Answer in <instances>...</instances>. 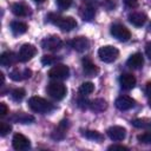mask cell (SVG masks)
Here are the masks:
<instances>
[{
  "mask_svg": "<svg viewBox=\"0 0 151 151\" xmlns=\"http://www.w3.org/2000/svg\"><path fill=\"white\" fill-rule=\"evenodd\" d=\"M28 106L33 112L37 113H48L53 110V105L48 100L38 96H33L28 99Z\"/></svg>",
  "mask_w": 151,
  "mask_h": 151,
  "instance_id": "cell-1",
  "label": "cell"
},
{
  "mask_svg": "<svg viewBox=\"0 0 151 151\" xmlns=\"http://www.w3.org/2000/svg\"><path fill=\"white\" fill-rule=\"evenodd\" d=\"M118 55H119L118 48L114 46H111V45L101 46L98 50V57L104 63H113L118 58Z\"/></svg>",
  "mask_w": 151,
  "mask_h": 151,
  "instance_id": "cell-2",
  "label": "cell"
},
{
  "mask_svg": "<svg viewBox=\"0 0 151 151\" xmlns=\"http://www.w3.org/2000/svg\"><path fill=\"white\" fill-rule=\"evenodd\" d=\"M67 88L63 83L59 81H52L47 85V93L50 97H52L55 100H61L66 96Z\"/></svg>",
  "mask_w": 151,
  "mask_h": 151,
  "instance_id": "cell-3",
  "label": "cell"
},
{
  "mask_svg": "<svg viewBox=\"0 0 151 151\" xmlns=\"http://www.w3.org/2000/svg\"><path fill=\"white\" fill-rule=\"evenodd\" d=\"M68 76H70V68H68V66H66L64 64H55L48 71V77L51 79H55V80L67 79Z\"/></svg>",
  "mask_w": 151,
  "mask_h": 151,
  "instance_id": "cell-4",
  "label": "cell"
},
{
  "mask_svg": "<svg viewBox=\"0 0 151 151\" xmlns=\"http://www.w3.org/2000/svg\"><path fill=\"white\" fill-rule=\"evenodd\" d=\"M50 20L63 31H72L77 27V21L72 17H55L54 19Z\"/></svg>",
  "mask_w": 151,
  "mask_h": 151,
  "instance_id": "cell-5",
  "label": "cell"
},
{
  "mask_svg": "<svg viewBox=\"0 0 151 151\" xmlns=\"http://www.w3.org/2000/svg\"><path fill=\"white\" fill-rule=\"evenodd\" d=\"M111 34L118 39L119 41H127L131 38V32L129 31L127 27H125L124 25L120 24H114L111 26Z\"/></svg>",
  "mask_w": 151,
  "mask_h": 151,
  "instance_id": "cell-6",
  "label": "cell"
},
{
  "mask_svg": "<svg viewBox=\"0 0 151 151\" xmlns=\"http://www.w3.org/2000/svg\"><path fill=\"white\" fill-rule=\"evenodd\" d=\"M41 47L44 50L55 52L63 47V40L58 35H50L41 41Z\"/></svg>",
  "mask_w": 151,
  "mask_h": 151,
  "instance_id": "cell-7",
  "label": "cell"
},
{
  "mask_svg": "<svg viewBox=\"0 0 151 151\" xmlns=\"http://www.w3.org/2000/svg\"><path fill=\"white\" fill-rule=\"evenodd\" d=\"M37 54V48L34 45L32 44H24L18 53V58L21 63H26L28 60H31L34 55Z\"/></svg>",
  "mask_w": 151,
  "mask_h": 151,
  "instance_id": "cell-8",
  "label": "cell"
},
{
  "mask_svg": "<svg viewBox=\"0 0 151 151\" xmlns=\"http://www.w3.org/2000/svg\"><path fill=\"white\" fill-rule=\"evenodd\" d=\"M12 146L14 150L24 151V150H27L31 147V143H29V139L27 137H25L24 134L15 133L12 138Z\"/></svg>",
  "mask_w": 151,
  "mask_h": 151,
  "instance_id": "cell-9",
  "label": "cell"
},
{
  "mask_svg": "<svg viewBox=\"0 0 151 151\" xmlns=\"http://www.w3.org/2000/svg\"><path fill=\"white\" fill-rule=\"evenodd\" d=\"M107 136L113 142H120L126 137V129L119 125H113L107 129Z\"/></svg>",
  "mask_w": 151,
  "mask_h": 151,
  "instance_id": "cell-10",
  "label": "cell"
},
{
  "mask_svg": "<svg viewBox=\"0 0 151 151\" xmlns=\"http://www.w3.org/2000/svg\"><path fill=\"white\" fill-rule=\"evenodd\" d=\"M136 101L133 98H131L130 96H120L116 99L114 101V105L118 110L120 111H126V110H130L134 106Z\"/></svg>",
  "mask_w": 151,
  "mask_h": 151,
  "instance_id": "cell-11",
  "label": "cell"
},
{
  "mask_svg": "<svg viewBox=\"0 0 151 151\" xmlns=\"http://www.w3.org/2000/svg\"><path fill=\"white\" fill-rule=\"evenodd\" d=\"M68 127H70V123H68V120H67V119L61 120V122L58 124V126L52 131L51 137H52L53 139H55V140H60V139H63V138L66 136V132H67Z\"/></svg>",
  "mask_w": 151,
  "mask_h": 151,
  "instance_id": "cell-12",
  "label": "cell"
},
{
  "mask_svg": "<svg viewBox=\"0 0 151 151\" xmlns=\"http://www.w3.org/2000/svg\"><path fill=\"white\" fill-rule=\"evenodd\" d=\"M31 76H32V71L29 68L21 70V68L15 67L9 72V78L14 81H21L24 79H28V78H31Z\"/></svg>",
  "mask_w": 151,
  "mask_h": 151,
  "instance_id": "cell-13",
  "label": "cell"
},
{
  "mask_svg": "<svg viewBox=\"0 0 151 151\" xmlns=\"http://www.w3.org/2000/svg\"><path fill=\"white\" fill-rule=\"evenodd\" d=\"M136 77L132 73H123L119 78V83L123 90H132L136 86Z\"/></svg>",
  "mask_w": 151,
  "mask_h": 151,
  "instance_id": "cell-14",
  "label": "cell"
},
{
  "mask_svg": "<svg viewBox=\"0 0 151 151\" xmlns=\"http://www.w3.org/2000/svg\"><path fill=\"white\" fill-rule=\"evenodd\" d=\"M81 64H83V70L84 72L88 76V77H96L98 73H99V67L90 59V58H84L81 60Z\"/></svg>",
  "mask_w": 151,
  "mask_h": 151,
  "instance_id": "cell-15",
  "label": "cell"
},
{
  "mask_svg": "<svg viewBox=\"0 0 151 151\" xmlns=\"http://www.w3.org/2000/svg\"><path fill=\"white\" fill-rule=\"evenodd\" d=\"M71 46L77 51V52H85L90 47V41L85 37H76L71 41Z\"/></svg>",
  "mask_w": 151,
  "mask_h": 151,
  "instance_id": "cell-16",
  "label": "cell"
},
{
  "mask_svg": "<svg viewBox=\"0 0 151 151\" xmlns=\"http://www.w3.org/2000/svg\"><path fill=\"white\" fill-rule=\"evenodd\" d=\"M17 60H19V58H18V55H15V53L12 52V51H6V52H4V53L1 54V57H0V64H1V66H4V67L13 66V65L17 63Z\"/></svg>",
  "mask_w": 151,
  "mask_h": 151,
  "instance_id": "cell-17",
  "label": "cell"
},
{
  "mask_svg": "<svg viewBox=\"0 0 151 151\" xmlns=\"http://www.w3.org/2000/svg\"><path fill=\"white\" fill-rule=\"evenodd\" d=\"M143 64H144V58H143L142 53H139V52L133 53L132 55H130V58L126 61V65L130 68H133V70H139L143 66Z\"/></svg>",
  "mask_w": 151,
  "mask_h": 151,
  "instance_id": "cell-18",
  "label": "cell"
},
{
  "mask_svg": "<svg viewBox=\"0 0 151 151\" xmlns=\"http://www.w3.org/2000/svg\"><path fill=\"white\" fill-rule=\"evenodd\" d=\"M146 19H147V17L143 12H132L129 14V21L133 26H137V27L143 26L146 22Z\"/></svg>",
  "mask_w": 151,
  "mask_h": 151,
  "instance_id": "cell-19",
  "label": "cell"
},
{
  "mask_svg": "<svg viewBox=\"0 0 151 151\" xmlns=\"http://www.w3.org/2000/svg\"><path fill=\"white\" fill-rule=\"evenodd\" d=\"M11 11L17 17H26L29 14V7H27L22 2H15L11 6Z\"/></svg>",
  "mask_w": 151,
  "mask_h": 151,
  "instance_id": "cell-20",
  "label": "cell"
},
{
  "mask_svg": "<svg viewBox=\"0 0 151 151\" xmlns=\"http://www.w3.org/2000/svg\"><path fill=\"white\" fill-rule=\"evenodd\" d=\"M96 15V8L92 5H85L80 8V17L85 21H91L94 19Z\"/></svg>",
  "mask_w": 151,
  "mask_h": 151,
  "instance_id": "cell-21",
  "label": "cell"
},
{
  "mask_svg": "<svg viewBox=\"0 0 151 151\" xmlns=\"http://www.w3.org/2000/svg\"><path fill=\"white\" fill-rule=\"evenodd\" d=\"M12 119H13L14 122H17V123L28 124V123H31V122L34 120V117L31 116V114H27V113H25V112H17V113L13 116Z\"/></svg>",
  "mask_w": 151,
  "mask_h": 151,
  "instance_id": "cell-22",
  "label": "cell"
},
{
  "mask_svg": "<svg viewBox=\"0 0 151 151\" xmlns=\"http://www.w3.org/2000/svg\"><path fill=\"white\" fill-rule=\"evenodd\" d=\"M27 25L22 21H12L11 22V29L14 34L19 35V34H24L27 31Z\"/></svg>",
  "mask_w": 151,
  "mask_h": 151,
  "instance_id": "cell-23",
  "label": "cell"
},
{
  "mask_svg": "<svg viewBox=\"0 0 151 151\" xmlns=\"http://www.w3.org/2000/svg\"><path fill=\"white\" fill-rule=\"evenodd\" d=\"M131 124L137 129H150L151 118H137V119H133Z\"/></svg>",
  "mask_w": 151,
  "mask_h": 151,
  "instance_id": "cell-24",
  "label": "cell"
},
{
  "mask_svg": "<svg viewBox=\"0 0 151 151\" xmlns=\"http://www.w3.org/2000/svg\"><path fill=\"white\" fill-rule=\"evenodd\" d=\"M106 101L104 99H94L90 101V109L94 112H101L106 109Z\"/></svg>",
  "mask_w": 151,
  "mask_h": 151,
  "instance_id": "cell-25",
  "label": "cell"
},
{
  "mask_svg": "<svg viewBox=\"0 0 151 151\" xmlns=\"http://www.w3.org/2000/svg\"><path fill=\"white\" fill-rule=\"evenodd\" d=\"M79 93L81 96H88L94 91V84L91 81H84L80 86H79Z\"/></svg>",
  "mask_w": 151,
  "mask_h": 151,
  "instance_id": "cell-26",
  "label": "cell"
},
{
  "mask_svg": "<svg viewBox=\"0 0 151 151\" xmlns=\"http://www.w3.org/2000/svg\"><path fill=\"white\" fill-rule=\"evenodd\" d=\"M25 94H26V92H25V90L21 88V87L14 88V90L11 92V97H12V99L15 100V101H20V100H22L24 97H25Z\"/></svg>",
  "mask_w": 151,
  "mask_h": 151,
  "instance_id": "cell-27",
  "label": "cell"
},
{
  "mask_svg": "<svg viewBox=\"0 0 151 151\" xmlns=\"http://www.w3.org/2000/svg\"><path fill=\"white\" fill-rule=\"evenodd\" d=\"M84 136L87 139H91V140H94V142L103 140V134H100L98 131H90V130H87V131L84 132Z\"/></svg>",
  "mask_w": 151,
  "mask_h": 151,
  "instance_id": "cell-28",
  "label": "cell"
},
{
  "mask_svg": "<svg viewBox=\"0 0 151 151\" xmlns=\"http://www.w3.org/2000/svg\"><path fill=\"white\" fill-rule=\"evenodd\" d=\"M137 139H138L139 143H143V144H151V130L138 134V136H137Z\"/></svg>",
  "mask_w": 151,
  "mask_h": 151,
  "instance_id": "cell-29",
  "label": "cell"
},
{
  "mask_svg": "<svg viewBox=\"0 0 151 151\" xmlns=\"http://www.w3.org/2000/svg\"><path fill=\"white\" fill-rule=\"evenodd\" d=\"M12 130V125L6 123V122H0V136L5 137L6 134H8Z\"/></svg>",
  "mask_w": 151,
  "mask_h": 151,
  "instance_id": "cell-30",
  "label": "cell"
},
{
  "mask_svg": "<svg viewBox=\"0 0 151 151\" xmlns=\"http://www.w3.org/2000/svg\"><path fill=\"white\" fill-rule=\"evenodd\" d=\"M55 61H57V58H55L54 55H47V54H45V55H42V58H41V64L45 65V66L52 65V64L55 63Z\"/></svg>",
  "mask_w": 151,
  "mask_h": 151,
  "instance_id": "cell-31",
  "label": "cell"
},
{
  "mask_svg": "<svg viewBox=\"0 0 151 151\" xmlns=\"http://www.w3.org/2000/svg\"><path fill=\"white\" fill-rule=\"evenodd\" d=\"M55 2L60 9H67L72 5V0H55Z\"/></svg>",
  "mask_w": 151,
  "mask_h": 151,
  "instance_id": "cell-32",
  "label": "cell"
},
{
  "mask_svg": "<svg viewBox=\"0 0 151 151\" xmlns=\"http://www.w3.org/2000/svg\"><path fill=\"white\" fill-rule=\"evenodd\" d=\"M123 2L130 8H136L138 6V0H123Z\"/></svg>",
  "mask_w": 151,
  "mask_h": 151,
  "instance_id": "cell-33",
  "label": "cell"
},
{
  "mask_svg": "<svg viewBox=\"0 0 151 151\" xmlns=\"http://www.w3.org/2000/svg\"><path fill=\"white\" fill-rule=\"evenodd\" d=\"M107 150H125V151H127L129 150V147L127 146H124V145H118V144H113V145H110L109 147H107Z\"/></svg>",
  "mask_w": 151,
  "mask_h": 151,
  "instance_id": "cell-34",
  "label": "cell"
},
{
  "mask_svg": "<svg viewBox=\"0 0 151 151\" xmlns=\"http://www.w3.org/2000/svg\"><path fill=\"white\" fill-rule=\"evenodd\" d=\"M8 113V107L5 103H0V116L1 117H5L6 114Z\"/></svg>",
  "mask_w": 151,
  "mask_h": 151,
  "instance_id": "cell-35",
  "label": "cell"
},
{
  "mask_svg": "<svg viewBox=\"0 0 151 151\" xmlns=\"http://www.w3.org/2000/svg\"><path fill=\"white\" fill-rule=\"evenodd\" d=\"M145 54H146V57L151 60V41H149V42L145 45Z\"/></svg>",
  "mask_w": 151,
  "mask_h": 151,
  "instance_id": "cell-36",
  "label": "cell"
},
{
  "mask_svg": "<svg viewBox=\"0 0 151 151\" xmlns=\"http://www.w3.org/2000/svg\"><path fill=\"white\" fill-rule=\"evenodd\" d=\"M145 94L149 98H151V81H147L145 85Z\"/></svg>",
  "mask_w": 151,
  "mask_h": 151,
  "instance_id": "cell-37",
  "label": "cell"
},
{
  "mask_svg": "<svg viewBox=\"0 0 151 151\" xmlns=\"http://www.w3.org/2000/svg\"><path fill=\"white\" fill-rule=\"evenodd\" d=\"M35 2H38V4H42V2H45L46 0H34Z\"/></svg>",
  "mask_w": 151,
  "mask_h": 151,
  "instance_id": "cell-38",
  "label": "cell"
},
{
  "mask_svg": "<svg viewBox=\"0 0 151 151\" xmlns=\"http://www.w3.org/2000/svg\"><path fill=\"white\" fill-rule=\"evenodd\" d=\"M149 106H150V107H151V98H150V99H149Z\"/></svg>",
  "mask_w": 151,
  "mask_h": 151,
  "instance_id": "cell-39",
  "label": "cell"
},
{
  "mask_svg": "<svg viewBox=\"0 0 151 151\" xmlns=\"http://www.w3.org/2000/svg\"><path fill=\"white\" fill-rule=\"evenodd\" d=\"M150 28H151V24H150Z\"/></svg>",
  "mask_w": 151,
  "mask_h": 151,
  "instance_id": "cell-40",
  "label": "cell"
}]
</instances>
